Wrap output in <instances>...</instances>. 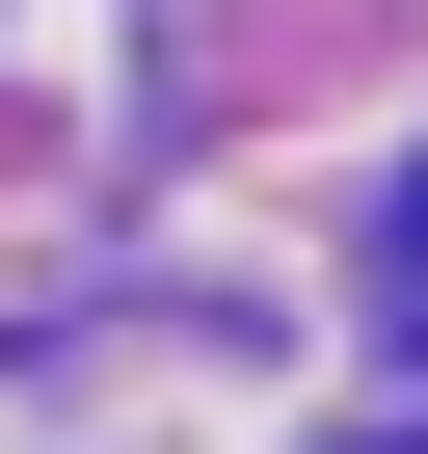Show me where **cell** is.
Instances as JSON below:
<instances>
[{"mask_svg": "<svg viewBox=\"0 0 428 454\" xmlns=\"http://www.w3.org/2000/svg\"><path fill=\"white\" fill-rule=\"evenodd\" d=\"M375 321L428 348V160H401V241H375Z\"/></svg>", "mask_w": 428, "mask_h": 454, "instance_id": "1", "label": "cell"}, {"mask_svg": "<svg viewBox=\"0 0 428 454\" xmlns=\"http://www.w3.org/2000/svg\"><path fill=\"white\" fill-rule=\"evenodd\" d=\"M375 454H428V427H375Z\"/></svg>", "mask_w": 428, "mask_h": 454, "instance_id": "2", "label": "cell"}]
</instances>
